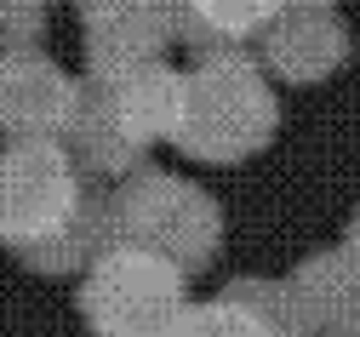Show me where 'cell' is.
I'll list each match as a JSON object with an SVG mask.
<instances>
[{"label": "cell", "instance_id": "6da1fadb", "mask_svg": "<svg viewBox=\"0 0 360 337\" xmlns=\"http://www.w3.org/2000/svg\"><path fill=\"white\" fill-rule=\"evenodd\" d=\"M275 91L257 63H246L240 52H212L184 75V109H177L172 143L195 160L235 166L275 137Z\"/></svg>", "mask_w": 360, "mask_h": 337}, {"label": "cell", "instance_id": "7a4b0ae2", "mask_svg": "<svg viewBox=\"0 0 360 337\" xmlns=\"http://www.w3.org/2000/svg\"><path fill=\"white\" fill-rule=\"evenodd\" d=\"M177 109H184V75L149 63L115 80H92L80 98V115L63 137H75V166H103L120 172L131 166L155 137L177 132Z\"/></svg>", "mask_w": 360, "mask_h": 337}, {"label": "cell", "instance_id": "3957f363", "mask_svg": "<svg viewBox=\"0 0 360 337\" xmlns=\"http://www.w3.org/2000/svg\"><path fill=\"white\" fill-rule=\"evenodd\" d=\"M80 166L58 137H23L0 149V240L52 246L80 223Z\"/></svg>", "mask_w": 360, "mask_h": 337}, {"label": "cell", "instance_id": "277c9868", "mask_svg": "<svg viewBox=\"0 0 360 337\" xmlns=\"http://www.w3.org/2000/svg\"><path fill=\"white\" fill-rule=\"evenodd\" d=\"M184 314V274L149 246H115L86 280V320L109 337H155Z\"/></svg>", "mask_w": 360, "mask_h": 337}, {"label": "cell", "instance_id": "5b68a950", "mask_svg": "<svg viewBox=\"0 0 360 337\" xmlns=\"http://www.w3.org/2000/svg\"><path fill=\"white\" fill-rule=\"evenodd\" d=\"M115 223L126 234H138V246L160 252V257H189L200 263L212 234H217V217H212V201L200 189L177 183V177H138L126 183V195L115 201Z\"/></svg>", "mask_w": 360, "mask_h": 337}, {"label": "cell", "instance_id": "8992f818", "mask_svg": "<svg viewBox=\"0 0 360 337\" xmlns=\"http://www.w3.org/2000/svg\"><path fill=\"white\" fill-rule=\"evenodd\" d=\"M86 86L69 80L40 52H0V132L23 137H63L80 115Z\"/></svg>", "mask_w": 360, "mask_h": 337}, {"label": "cell", "instance_id": "52a82bcc", "mask_svg": "<svg viewBox=\"0 0 360 337\" xmlns=\"http://www.w3.org/2000/svg\"><path fill=\"white\" fill-rule=\"evenodd\" d=\"M166 0H86V63L92 80H115L131 69L160 63V46L172 40Z\"/></svg>", "mask_w": 360, "mask_h": 337}, {"label": "cell", "instance_id": "ba28073f", "mask_svg": "<svg viewBox=\"0 0 360 337\" xmlns=\"http://www.w3.org/2000/svg\"><path fill=\"white\" fill-rule=\"evenodd\" d=\"M263 52H269V69L286 80H326L349 58V29L338 23L332 6H292L263 34Z\"/></svg>", "mask_w": 360, "mask_h": 337}, {"label": "cell", "instance_id": "9c48e42d", "mask_svg": "<svg viewBox=\"0 0 360 337\" xmlns=\"http://www.w3.org/2000/svg\"><path fill=\"white\" fill-rule=\"evenodd\" d=\"M292 6H326V0H166L172 29L200 46H235L269 34Z\"/></svg>", "mask_w": 360, "mask_h": 337}, {"label": "cell", "instance_id": "30bf717a", "mask_svg": "<svg viewBox=\"0 0 360 337\" xmlns=\"http://www.w3.org/2000/svg\"><path fill=\"white\" fill-rule=\"evenodd\" d=\"M155 337H281V331H275V320H269L263 309H252L246 298H223V303L184 309Z\"/></svg>", "mask_w": 360, "mask_h": 337}, {"label": "cell", "instance_id": "8fae6325", "mask_svg": "<svg viewBox=\"0 0 360 337\" xmlns=\"http://www.w3.org/2000/svg\"><path fill=\"white\" fill-rule=\"evenodd\" d=\"M46 0H0V52H29Z\"/></svg>", "mask_w": 360, "mask_h": 337}, {"label": "cell", "instance_id": "7c38bea8", "mask_svg": "<svg viewBox=\"0 0 360 337\" xmlns=\"http://www.w3.org/2000/svg\"><path fill=\"white\" fill-rule=\"evenodd\" d=\"M349 252H354V263H360V223H354V246H349Z\"/></svg>", "mask_w": 360, "mask_h": 337}]
</instances>
